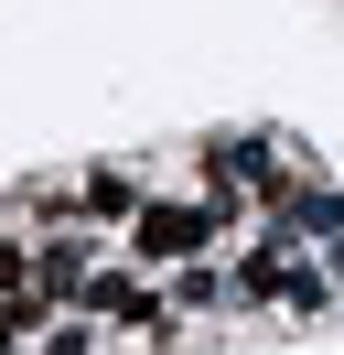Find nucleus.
Returning a JSON list of instances; mask_svg holds the SVG:
<instances>
[{
    "label": "nucleus",
    "mask_w": 344,
    "mask_h": 355,
    "mask_svg": "<svg viewBox=\"0 0 344 355\" xmlns=\"http://www.w3.org/2000/svg\"><path fill=\"white\" fill-rule=\"evenodd\" d=\"M119 237H129V269H150V280H162V269H183V259H215V237H226V226H215L205 194H150Z\"/></svg>",
    "instance_id": "1"
},
{
    "label": "nucleus",
    "mask_w": 344,
    "mask_h": 355,
    "mask_svg": "<svg viewBox=\"0 0 344 355\" xmlns=\"http://www.w3.org/2000/svg\"><path fill=\"white\" fill-rule=\"evenodd\" d=\"M140 205H150V183L129 173V162H86V173H76V216L86 226H129Z\"/></svg>",
    "instance_id": "2"
},
{
    "label": "nucleus",
    "mask_w": 344,
    "mask_h": 355,
    "mask_svg": "<svg viewBox=\"0 0 344 355\" xmlns=\"http://www.w3.org/2000/svg\"><path fill=\"white\" fill-rule=\"evenodd\" d=\"M269 226H280L291 248H322V237H344V194H334L322 173H301V183H291V205H280Z\"/></svg>",
    "instance_id": "3"
},
{
    "label": "nucleus",
    "mask_w": 344,
    "mask_h": 355,
    "mask_svg": "<svg viewBox=\"0 0 344 355\" xmlns=\"http://www.w3.org/2000/svg\"><path fill=\"white\" fill-rule=\"evenodd\" d=\"M162 302L183 312H237V280H226V259H183V269H162Z\"/></svg>",
    "instance_id": "4"
},
{
    "label": "nucleus",
    "mask_w": 344,
    "mask_h": 355,
    "mask_svg": "<svg viewBox=\"0 0 344 355\" xmlns=\"http://www.w3.org/2000/svg\"><path fill=\"white\" fill-rule=\"evenodd\" d=\"M22 291H43V248L33 226H0V302H22Z\"/></svg>",
    "instance_id": "5"
},
{
    "label": "nucleus",
    "mask_w": 344,
    "mask_h": 355,
    "mask_svg": "<svg viewBox=\"0 0 344 355\" xmlns=\"http://www.w3.org/2000/svg\"><path fill=\"white\" fill-rule=\"evenodd\" d=\"M280 312H291V323H322V312H334V280H322V259H291V280H280Z\"/></svg>",
    "instance_id": "6"
},
{
    "label": "nucleus",
    "mask_w": 344,
    "mask_h": 355,
    "mask_svg": "<svg viewBox=\"0 0 344 355\" xmlns=\"http://www.w3.org/2000/svg\"><path fill=\"white\" fill-rule=\"evenodd\" d=\"M33 355H108V323L97 312H54V323L33 334Z\"/></svg>",
    "instance_id": "7"
}]
</instances>
